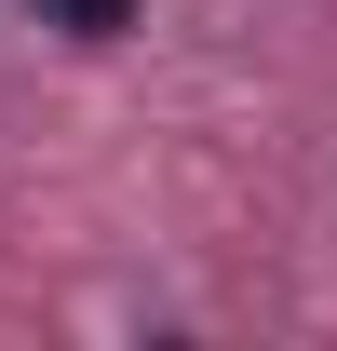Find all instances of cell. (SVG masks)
<instances>
[{
    "label": "cell",
    "instance_id": "1",
    "mask_svg": "<svg viewBox=\"0 0 337 351\" xmlns=\"http://www.w3.org/2000/svg\"><path fill=\"white\" fill-rule=\"evenodd\" d=\"M54 14H68V27H82V41H108V27H122L135 0H54Z\"/></svg>",
    "mask_w": 337,
    "mask_h": 351
}]
</instances>
